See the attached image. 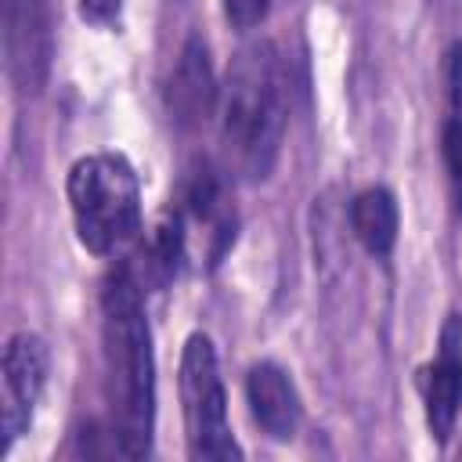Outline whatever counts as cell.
<instances>
[{
	"instance_id": "cell-1",
	"label": "cell",
	"mask_w": 462,
	"mask_h": 462,
	"mask_svg": "<svg viewBox=\"0 0 462 462\" xmlns=\"http://www.w3.org/2000/svg\"><path fill=\"white\" fill-rule=\"evenodd\" d=\"M101 357L112 437L126 458H141L152 451L155 433V354L130 263L116 267L101 285Z\"/></svg>"
},
{
	"instance_id": "cell-2",
	"label": "cell",
	"mask_w": 462,
	"mask_h": 462,
	"mask_svg": "<svg viewBox=\"0 0 462 462\" xmlns=\"http://www.w3.org/2000/svg\"><path fill=\"white\" fill-rule=\"evenodd\" d=\"M289 119L285 69L274 43H245L220 90V137L227 166L245 180H263L282 152Z\"/></svg>"
},
{
	"instance_id": "cell-3",
	"label": "cell",
	"mask_w": 462,
	"mask_h": 462,
	"mask_svg": "<svg viewBox=\"0 0 462 462\" xmlns=\"http://www.w3.org/2000/svg\"><path fill=\"white\" fill-rule=\"evenodd\" d=\"M69 209L76 238L94 256H116L141 231V184L116 152H94L69 170Z\"/></svg>"
},
{
	"instance_id": "cell-4",
	"label": "cell",
	"mask_w": 462,
	"mask_h": 462,
	"mask_svg": "<svg viewBox=\"0 0 462 462\" xmlns=\"http://www.w3.org/2000/svg\"><path fill=\"white\" fill-rule=\"evenodd\" d=\"M180 404L191 458H238L242 448L231 437L227 397L217 368V350L206 336H188L180 354Z\"/></svg>"
},
{
	"instance_id": "cell-5",
	"label": "cell",
	"mask_w": 462,
	"mask_h": 462,
	"mask_svg": "<svg viewBox=\"0 0 462 462\" xmlns=\"http://www.w3.org/2000/svg\"><path fill=\"white\" fill-rule=\"evenodd\" d=\"M173 217L180 220V231H184L188 263L217 267L235 242V209L227 202L224 180L209 166H202L188 177Z\"/></svg>"
},
{
	"instance_id": "cell-6",
	"label": "cell",
	"mask_w": 462,
	"mask_h": 462,
	"mask_svg": "<svg viewBox=\"0 0 462 462\" xmlns=\"http://www.w3.org/2000/svg\"><path fill=\"white\" fill-rule=\"evenodd\" d=\"M4 65L18 94H36L51 69L47 0H4Z\"/></svg>"
},
{
	"instance_id": "cell-7",
	"label": "cell",
	"mask_w": 462,
	"mask_h": 462,
	"mask_svg": "<svg viewBox=\"0 0 462 462\" xmlns=\"http://www.w3.org/2000/svg\"><path fill=\"white\" fill-rule=\"evenodd\" d=\"M51 372L47 343L32 332H14L4 346V444L11 448L32 422Z\"/></svg>"
},
{
	"instance_id": "cell-8",
	"label": "cell",
	"mask_w": 462,
	"mask_h": 462,
	"mask_svg": "<svg viewBox=\"0 0 462 462\" xmlns=\"http://www.w3.org/2000/svg\"><path fill=\"white\" fill-rule=\"evenodd\" d=\"M419 390H422L426 426L444 444L451 437V430L458 422V408H462V318L458 314H448V321L440 325L437 357L422 368Z\"/></svg>"
},
{
	"instance_id": "cell-9",
	"label": "cell",
	"mask_w": 462,
	"mask_h": 462,
	"mask_svg": "<svg viewBox=\"0 0 462 462\" xmlns=\"http://www.w3.org/2000/svg\"><path fill=\"white\" fill-rule=\"evenodd\" d=\"M217 101H220V90L213 79L209 51L199 36H191L166 83V112L180 130H195L213 116Z\"/></svg>"
},
{
	"instance_id": "cell-10",
	"label": "cell",
	"mask_w": 462,
	"mask_h": 462,
	"mask_svg": "<svg viewBox=\"0 0 462 462\" xmlns=\"http://www.w3.org/2000/svg\"><path fill=\"white\" fill-rule=\"evenodd\" d=\"M245 401H249V411L256 419V426L274 437V440H289L296 430H300V393L289 379L285 368L271 365V361H260L249 368L245 375Z\"/></svg>"
},
{
	"instance_id": "cell-11",
	"label": "cell",
	"mask_w": 462,
	"mask_h": 462,
	"mask_svg": "<svg viewBox=\"0 0 462 462\" xmlns=\"http://www.w3.org/2000/svg\"><path fill=\"white\" fill-rule=\"evenodd\" d=\"M350 227L357 235V242L375 256L386 260L397 245V231H401V209L397 199L386 188H368L361 195H354L350 202Z\"/></svg>"
},
{
	"instance_id": "cell-12",
	"label": "cell",
	"mask_w": 462,
	"mask_h": 462,
	"mask_svg": "<svg viewBox=\"0 0 462 462\" xmlns=\"http://www.w3.org/2000/svg\"><path fill=\"white\" fill-rule=\"evenodd\" d=\"M271 0H224V14L235 29H253L267 18Z\"/></svg>"
},
{
	"instance_id": "cell-13",
	"label": "cell",
	"mask_w": 462,
	"mask_h": 462,
	"mask_svg": "<svg viewBox=\"0 0 462 462\" xmlns=\"http://www.w3.org/2000/svg\"><path fill=\"white\" fill-rule=\"evenodd\" d=\"M79 14L90 25H112L123 14V0H79Z\"/></svg>"
}]
</instances>
